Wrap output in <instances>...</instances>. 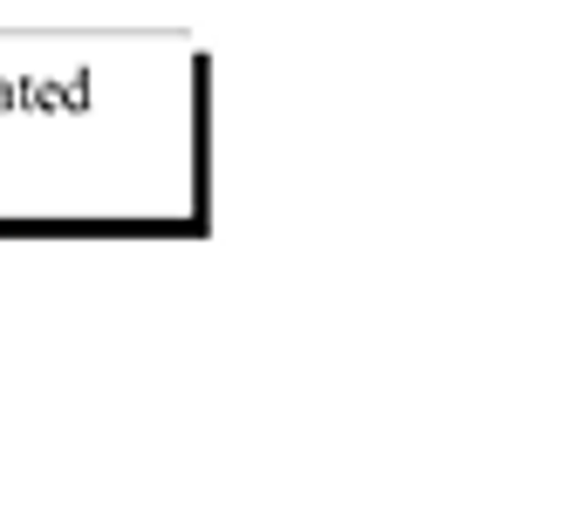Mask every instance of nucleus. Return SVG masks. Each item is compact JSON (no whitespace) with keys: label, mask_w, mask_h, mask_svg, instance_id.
<instances>
[]
</instances>
